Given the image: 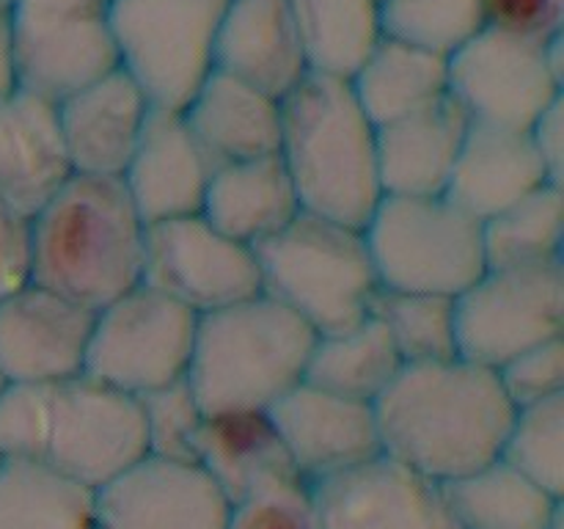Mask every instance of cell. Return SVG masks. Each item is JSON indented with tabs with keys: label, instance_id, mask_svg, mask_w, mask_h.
Here are the masks:
<instances>
[{
	"label": "cell",
	"instance_id": "obj_24",
	"mask_svg": "<svg viewBox=\"0 0 564 529\" xmlns=\"http://www.w3.org/2000/svg\"><path fill=\"white\" fill-rule=\"evenodd\" d=\"M543 185L554 182L549 180L529 130L471 121L444 196L474 218L488 220Z\"/></svg>",
	"mask_w": 564,
	"mask_h": 529
},
{
	"label": "cell",
	"instance_id": "obj_7",
	"mask_svg": "<svg viewBox=\"0 0 564 529\" xmlns=\"http://www.w3.org/2000/svg\"><path fill=\"white\" fill-rule=\"evenodd\" d=\"M229 0H108L119 66L152 108L182 110L213 72Z\"/></svg>",
	"mask_w": 564,
	"mask_h": 529
},
{
	"label": "cell",
	"instance_id": "obj_13",
	"mask_svg": "<svg viewBox=\"0 0 564 529\" xmlns=\"http://www.w3.org/2000/svg\"><path fill=\"white\" fill-rule=\"evenodd\" d=\"M141 284L202 314L259 295L257 253L202 213L147 224Z\"/></svg>",
	"mask_w": 564,
	"mask_h": 529
},
{
	"label": "cell",
	"instance_id": "obj_15",
	"mask_svg": "<svg viewBox=\"0 0 564 529\" xmlns=\"http://www.w3.org/2000/svg\"><path fill=\"white\" fill-rule=\"evenodd\" d=\"M229 507L198 463L147 455L94 490V529H226Z\"/></svg>",
	"mask_w": 564,
	"mask_h": 529
},
{
	"label": "cell",
	"instance_id": "obj_45",
	"mask_svg": "<svg viewBox=\"0 0 564 529\" xmlns=\"http://www.w3.org/2000/svg\"><path fill=\"white\" fill-rule=\"evenodd\" d=\"M11 6H14V0H0V14H9Z\"/></svg>",
	"mask_w": 564,
	"mask_h": 529
},
{
	"label": "cell",
	"instance_id": "obj_28",
	"mask_svg": "<svg viewBox=\"0 0 564 529\" xmlns=\"http://www.w3.org/2000/svg\"><path fill=\"white\" fill-rule=\"evenodd\" d=\"M441 490L460 529H545L564 512V499L501 457L441 483Z\"/></svg>",
	"mask_w": 564,
	"mask_h": 529
},
{
	"label": "cell",
	"instance_id": "obj_21",
	"mask_svg": "<svg viewBox=\"0 0 564 529\" xmlns=\"http://www.w3.org/2000/svg\"><path fill=\"white\" fill-rule=\"evenodd\" d=\"M213 69L284 99L308 72L290 3L229 0L215 36Z\"/></svg>",
	"mask_w": 564,
	"mask_h": 529
},
{
	"label": "cell",
	"instance_id": "obj_46",
	"mask_svg": "<svg viewBox=\"0 0 564 529\" xmlns=\"http://www.w3.org/2000/svg\"><path fill=\"white\" fill-rule=\"evenodd\" d=\"M6 386V378H3V373H0V389H3Z\"/></svg>",
	"mask_w": 564,
	"mask_h": 529
},
{
	"label": "cell",
	"instance_id": "obj_37",
	"mask_svg": "<svg viewBox=\"0 0 564 529\" xmlns=\"http://www.w3.org/2000/svg\"><path fill=\"white\" fill-rule=\"evenodd\" d=\"M53 386L6 384L0 389V461H44Z\"/></svg>",
	"mask_w": 564,
	"mask_h": 529
},
{
	"label": "cell",
	"instance_id": "obj_32",
	"mask_svg": "<svg viewBox=\"0 0 564 529\" xmlns=\"http://www.w3.org/2000/svg\"><path fill=\"white\" fill-rule=\"evenodd\" d=\"M485 262L488 268L556 262L564 242V191L543 185L482 220Z\"/></svg>",
	"mask_w": 564,
	"mask_h": 529
},
{
	"label": "cell",
	"instance_id": "obj_27",
	"mask_svg": "<svg viewBox=\"0 0 564 529\" xmlns=\"http://www.w3.org/2000/svg\"><path fill=\"white\" fill-rule=\"evenodd\" d=\"M347 80L364 114L380 127L449 94V64L416 44L380 36Z\"/></svg>",
	"mask_w": 564,
	"mask_h": 529
},
{
	"label": "cell",
	"instance_id": "obj_3",
	"mask_svg": "<svg viewBox=\"0 0 564 529\" xmlns=\"http://www.w3.org/2000/svg\"><path fill=\"white\" fill-rule=\"evenodd\" d=\"M375 138L345 77L306 72L281 99L279 154L306 213L364 229L383 198Z\"/></svg>",
	"mask_w": 564,
	"mask_h": 529
},
{
	"label": "cell",
	"instance_id": "obj_35",
	"mask_svg": "<svg viewBox=\"0 0 564 529\" xmlns=\"http://www.w3.org/2000/svg\"><path fill=\"white\" fill-rule=\"evenodd\" d=\"M499 457L564 499V395L516 408Z\"/></svg>",
	"mask_w": 564,
	"mask_h": 529
},
{
	"label": "cell",
	"instance_id": "obj_42",
	"mask_svg": "<svg viewBox=\"0 0 564 529\" xmlns=\"http://www.w3.org/2000/svg\"><path fill=\"white\" fill-rule=\"evenodd\" d=\"M534 149L543 160L549 180L554 185H562L564 176V97L556 99L532 127H529Z\"/></svg>",
	"mask_w": 564,
	"mask_h": 529
},
{
	"label": "cell",
	"instance_id": "obj_36",
	"mask_svg": "<svg viewBox=\"0 0 564 529\" xmlns=\"http://www.w3.org/2000/svg\"><path fill=\"white\" fill-rule=\"evenodd\" d=\"M138 402H141L143 424H147L149 455L196 463L198 435H202L207 411L187 378L147 391L138 397Z\"/></svg>",
	"mask_w": 564,
	"mask_h": 529
},
{
	"label": "cell",
	"instance_id": "obj_44",
	"mask_svg": "<svg viewBox=\"0 0 564 529\" xmlns=\"http://www.w3.org/2000/svg\"><path fill=\"white\" fill-rule=\"evenodd\" d=\"M545 529H564V512H560V516H556Z\"/></svg>",
	"mask_w": 564,
	"mask_h": 529
},
{
	"label": "cell",
	"instance_id": "obj_23",
	"mask_svg": "<svg viewBox=\"0 0 564 529\" xmlns=\"http://www.w3.org/2000/svg\"><path fill=\"white\" fill-rule=\"evenodd\" d=\"M213 169L279 154L281 99L213 69L182 108Z\"/></svg>",
	"mask_w": 564,
	"mask_h": 529
},
{
	"label": "cell",
	"instance_id": "obj_17",
	"mask_svg": "<svg viewBox=\"0 0 564 529\" xmlns=\"http://www.w3.org/2000/svg\"><path fill=\"white\" fill-rule=\"evenodd\" d=\"M268 413L306 483H319L383 452L372 402L350 400L301 380Z\"/></svg>",
	"mask_w": 564,
	"mask_h": 529
},
{
	"label": "cell",
	"instance_id": "obj_25",
	"mask_svg": "<svg viewBox=\"0 0 564 529\" xmlns=\"http://www.w3.org/2000/svg\"><path fill=\"white\" fill-rule=\"evenodd\" d=\"M292 176L281 154L213 169L202 215L231 240L257 246L301 213Z\"/></svg>",
	"mask_w": 564,
	"mask_h": 529
},
{
	"label": "cell",
	"instance_id": "obj_20",
	"mask_svg": "<svg viewBox=\"0 0 564 529\" xmlns=\"http://www.w3.org/2000/svg\"><path fill=\"white\" fill-rule=\"evenodd\" d=\"M213 165L182 110L152 108L121 182L147 224L202 213Z\"/></svg>",
	"mask_w": 564,
	"mask_h": 529
},
{
	"label": "cell",
	"instance_id": "obj_18",
	"mask_svg": "<svg viewBox=\"0 0 564 529\" xmlns=\"http://www.w3.org/2000/svg\"><path fill=\"white\" fill-rule=\"evenodd\" d=\"M75 174L58 108L14 86L0 97V204L31 220Z\"/></svg>",
	"mask_w": 564,
	"mask_h": 529
},
{
	"label": "cell",
	"instance_id": "obj_33",
	"mask_svg": "<svg viewBox=\"0 0 564 529\" xmlns=\"http://www.w3.org/2000/svg\"><path fill=\"white\" fill-rule=\"evenodd\" d=\"M369 317L383 325L402 364H433L460 356L455 298L378 287Z\"/></svg>",
	"mask_w": 564,
	"mask_h": 529
},
{
	"label": "cell",
	"instance_id": "obj_16",
	"mask_svg": "<svg viewBox=\"0 0 564 529\" xmlns=\"http://www.w3.org/2000/svg\"><path fill=\"white\" fill-rule=\"evenodd\" d=\"M94 309L42 284L0 301V373L6 384H61L83 375Z\"/></svg>",
	"mask_w": 564,
	"mask_h": 529
},
{
	"label": "cell",
	"instance_id": "obj_11",
	"mask_svg": "<svg viewBox=\"0 0 564 529\" xmlns=\"http://www.w3.org/2000/svg\"><path fill=\"white\" fill-rule=\"evenodd\" d=\"M457 350L499 369L518 353L564 336V259L488 268L455 298Z\"/></svg>",
	"mask_w": 564,
	"mask_h": 529
},
{
	"label": "cell",
	"instance_id": "obj_39",
	"mask_svg": "<svg viewBox=\"0 0 564 529\" xmlns=\"http://www.w3.org/2000/svg\"><path fill=\"white\" fill-rule=\"evenodd\" d=\"M496 378L512 408H527L564 395V336L512 356L496 369Z\"/></svg>",
	"mask_w": 564,
	"mask_h": 529
},
{
	"label": "cell",
	"instance_id": "obj_26",
	"mask_svg": "<svg viewBox=\"0 0 564 529\" xmlns=\"http://www.w3.org/2000/svg\"><path fill=\"white\" fill-rule=\"evenodd\" d=\"M196 463L215 479L229 505L284 477H301L268 411L207 413Z\"/></svg>",
	"mask_w": 564,
	"mask_h": 529
},
{
	"label": "cell",
	"instance_id": "obj_41",
	"mask_svg": "<svg viewBox=\"0 0 564 529\" xmlns=\"http://www.w3.org/2000/svg\"><path fill=\"white\" fill-rule=\"evenodd\" d=\"M28 281H31L28 220L0 204V301Z\"/></svg>",
	"mask_w": 564,
	"mask_h": 529
},
{
	"label": "cell",
	"instance_id": "obj_14",
	"mask_svg": "<svg viewBox=\"0 0 564 529\" xmlns=\"http://www.w3.org/2000/svg\"><path fill=\"white\" fill-rule=\"evenodd\" d=\"M312 490L323 529H460L441 483L383 452Z\"/></svg>",
	"mask_w": 564,
	"mask_h": 529
},
{
	"label": "cell",
	"instance_id": "obj_43",
	"mask_svg": "<svg viewBox=\"0 0 564 529\" xmlns=\"http://www.w3.org/2000/svg\"><path fill=\"white\" fill-rule=\"evenodd\" d=\"M17 86L14 55H11V28L9 14H0V97Z\"/></svg>",
	"mask_w": 564,
	"mask_h": 529
},
{
	"label": "cell",
	"instance_id": "obj_1",
	"mask_svg": "<svg viewBox=\"0 0 564 529\" xmlns=\"http://www.w3.org/2000/svg\"><path fill=\"white\" fill-rule=\"evenodd\" d=\"M383 455L449 483L501 455L516 408L496 369L468 358L405 364L375 400Z\"/></svg>",
	"mask_w": 564,
	"mask_h": 529
},
{
	"label": "cell",
	"instance_id": "obj_4",
	"mask_svg": "<svg viewBox=\"0 0 564 529\" xmlns=\"http://www.w3.org/2000/svg\"><path fill=\"white\" fill-rule=\"evenodd\" d=\"M314 334L270 295L202 314L187 384L207 413L268 411L306 375Z\"/></svg>",
	"mask_w": 564,
	"mask_h": 529
},
{
	"label": "cell",
	"instance_id": "obj_40",
	"mask_svg": "<svg viewBox=\"0 0 564 529\" xmlns=\"http://www.w3.org/2000/svg\"><path fill=\"white\" fill-rule=\"evenodd\" d=\"M485 25L549 42L564 33V0H482Z\"/></svg>",
	"mask_w": 564,
	"mask_h": 529
},
{
	"label": "cell",
	"instance_id": "obj_2",
	"mask_svg": "<svg viewBox=\"0 0 564 529\" xmlns=\"http://www.w3.org/2000/svg\"><path fill=\"white\" fill-rule=\"evenodd\" d=\"M28 231L33 284L94 312L141 284L147 220L121 176L72 174Z\"/></svg>",
	"mask_w": 564,
	"mask_h": 529
},
{
	"label": "cell",
	"instance_id": "obj_38",
	"mask_svg": "<svg viewBox=\"0 0 564 529\" xmlns=\"http://www.w3.org/2000/svg\"><path fill=\"white\" fill-rule=\"evenodd\" d=\"M226 529H323L312 483L284 477L251 490L229 507Z\"/></svg>",
	"mask_w": 564,
	"mask_h": 529
},
{
	"label": "cell",
	"instance_id": "obj_8",
	"mask_svg": "<svg viewBox=\"0 0 564 529\" xmlns=\"http://www.w3.org/2000/svg\"><path fill=\"white\" fill-rule=\"evenodd\" d=\"M446 64L452 99L474 125L529 130L564 97V33L534 42L485 25Z\"/></svg>",
	"mask_w": 564,
	"mask_h": 529
},
{
	"label": "cell",
	"instance_id": "obj_9",
	"mask_svg": "<svg viewBox=\"0 0 564 529\" xmlns=\"http://www.w3.org/2000/svg\"><path fill=\"white\" fill-rule=\"evenodd\" d=\"M198 314L147 284L94 314L83 375L141 397L187 378Z\"/></svg>",
	"mask_w": 564,
	"mask_h": 529
},
{
	"label": "cell",
	"instance_id": "obj_22",
	"mask_svg": "<svg viewBox=\"0 0 564 529\" xmlns=\"http://www.w3.org/2000/svg\"><path fill=\"white\" fill-rule=\"evenodd\" d=\"M471 119L444 94L378 127V174L383 196H444Z\"/></svg>",
	"mask_w": 564,
	"mask_h": 529
},
{
	"label": "cell",
	"instance_id": "obj_34",
	"mask_svg": "<svg viewBox=\"0 0 564 529\" xmlns=\"http://www.w3.org/2000/svg\"><path fill=\"white\" fill-rule=\"evenodd\" d=\"M383 36L449 58L485 28L482 0H380Z\"/></svg>",
	"mask_w": 564,
	"mask_h": 529
},
{
	"label": "cell",
	"instance_id": "obj_12",
	"mask_svg": "<svg viewBox=\"0 0 564 529\" xmlns=\"http://www.w3.org/2000/svg\"><path fill=\"white\" fill-rule=\"evenodd\" d=\"M147 455V424L138 397L88 375L53 384L44 463L97 490Z\"/></svg>",
	"mask_w": 564,
	"mask_h": 529
},
{
	"label": "cell",
	"instance_id": "obj_29",
	"mask_svg": "<svg viewBox=\"0 0 564 529\" xmlns=\"http://www.w3.org/2000/svg\"><path fill=\"white\" fill-rule=\"evenodd\" d=\"M405 367L383 325L372 317L334 334H317L303 380L350 400L372 402Z\"/></svg>",
	"mask_w": 564,
	"mask_h": 529
},
{
	"label": "cell",
	"instance_id": "obj_5",
	"mask_svg": "<svg viewBox=\"0 0 564 529\" xmlns=\"http://www.w3.org/2000/svg\"><path fill=\"white\" fill-rule=\"evenodd\" d=\"M262 292L295 312L314 334L369 317L380 281L358 226L301 209L284 229L253 246Z\"/></svg>",
	"mask_w": 564,
	"mask_h": 529
},
{
	"label": "cell",
	"instance_id": "obj_10",
	"mask_svg": "<svg viewBox=\"0 0 564 529\" xmlns=\"http://www.w3.org/2000/svg\"><path fill=\"white\" fill-rule=\"evenodd\" d=\"M9 28L17 86L50 102L119 69L108 0H14Z\"/></svg>",
	"mask_w": 564,
	"mask_h": 529
},
{
	"label": "cell",
	"instance_id": "obj_31",
	"mask_svg": "<svg viewBox=\"0 0 564 529\" xmlns=\"http://www.w3.org/2000/svg\"><path fill=\"white\" fill-rule=\"evenodd\" d=\"M308 72L350 77L380 42V0H286Z\"/></svg>",
	"mask_w": 564,
	"mask_h": 529
},
{
	"label": "cell",
	"instance_id": "obj_30",
	"mask_svg": "<svg viewBox=\"0 0 564 529\" xmlns=\"http://www.w3.org/2000/svg\"><path fill=\"white\" fill-rule=\"evenodd\" d=\"M0 529H94V490L44 461H0Z\"/></svg>",
	"mask_w": 564,
	"mask_h": 529
},
{
	"label": "cell",
	"instance_id": "obj_19",
	"mask_svg": "<svg viewBox=\"0 0 564 529\" xmlns=\"http://www.w3.org/2000/svg\"><path fill=\"white\" fill-rule=\"evenodd\" d=\"M55 108L72 171L121 176L135 152L152 102L119 66L55 102Z\"/></svg>",
	"mask_w": 564,
	"mask_h": 529
},
{
	"label": "cell",
	"instance_id": "obj_6",
	"mask_svg": "<svg viewBox=\"0 0 564 529\" xmlns=\"http://www.w3.org/2000/svg\"><path fill=\"white\" fill-rule=\"evenodd\" d=\"M364 237L389 290L457 298L488 270L482 220L449 196H383Z\"/></svg>",
	"mask_w": 564,
	"mask_h": 529
}]
</instances>
